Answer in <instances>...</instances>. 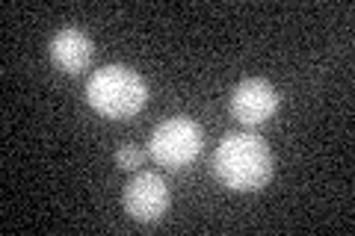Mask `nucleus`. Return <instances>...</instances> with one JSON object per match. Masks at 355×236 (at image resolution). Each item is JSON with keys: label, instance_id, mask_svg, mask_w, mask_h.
Wrapping results in <instances>:
<instances>
[{"label": "nucleus", "instance_id": "obj_1", "mask_svg": "<svg viewBox=\"0 0 355 236\" xmlns=\"http://www.w3.org/2000/svg\"><path fill=\"white\" fill-rule=\"evenodd\" d=\"M216 181L231 192H258L275 174V156L254 133H228L214 154Z\"/></svg>", "mask_w": 355, "mask_h": 236}, {"label": "nucleus", "instance_id": "obj_6", "mask_svg": "<svg viewBox=\"0 0 355 236\" xmlns=\"http://www.w3.org/2000/svg\"><path fill=\"white\" fill-rule=\"evenodd\" d=\"M92 39L77 27H65L51 39V62L65 74H80L92 62Z\"/></svg>", "mask_w": 355, "mask_h": 236}, {"label": "nucleus", "instance_id": "obj_4", "mask_svg": "<svg viewBox=\"0 0 355 236\" xmlns=\"http://www.w3.org/2000/svg\"><path fill=\"white\" fill-rule=\"evenodd\" d=\"M125 212L139 224H154L166 216L169 210V186L160 174L139 172L125 183V195H121Z\"/></svg>", "mask_w": 355, "mask_h": 236}, {"label": "nucleus", "instance_id": "obj_3", "mask_svg": "<svg viewBox=\"0 0 355 236\" xmlns=\"http://www.w3.org/2000/svg\"><path fill=\"white\" fill-rule=\"evenodd\" d=\"M202 145H205L202 127L187 116H175V118L160 121V125L151 130L148 154L154 156L157 165L175 168L178 172V168H187L198 154H202Z\"/></svg>", "mask_w": 355, "mask_h": 236}, {"label": "nucleus", "instance_id": "obj_2", "mask_svg": "<svg viewBox=\"0 0 355 236\" xmlns=\"http://www.w3.org/2000/svg\"><path fill=\"white\" fill-rule=\"evenodd\" d=\"M148 86L128 65H104L86 83V104L104 118H130L146 107Z\"/></svg>", "mask_w": 355, "mask_h": 236}, {"label": "nucleus", "instance_id": "obj_5", "mask_svg": "<svg viewBox=\"0 0 355 236\" xmlns=\"http://www.w3.org/2000/svg\"><path fill=\"white\" fill-rule=\"evenodd\" d=\"M282 95L270 80L263 77H249V80L237 83V89L231 92L228 109L240 125H263L266 118H272L279 112Z\"/></svg>", "mask_w": 355, "mask_h": 236}, {"label": "nucleus", "instance_id": "obj_7", "mask_svg": "<svg viewBox=\"0 0 355 236\" xmlns=\"http://www.w3.org/2000/svg\"><path fill=\"white\" fill-rule=\"evenodd\" d=\"M142 163H146V154H142L139 148H133V145H121V148L116 151V165L125 168V172H137Z\"/></svg>", "mask_w": 355, "mask_h": 236}]
</instances>
